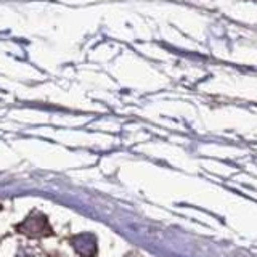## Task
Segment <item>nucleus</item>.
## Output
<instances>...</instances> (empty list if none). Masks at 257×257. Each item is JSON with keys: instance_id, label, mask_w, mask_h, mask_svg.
Instances as JSON below:
<instances>
[{"instance_id": "nucleus-2", "label": "nucleus", "mask_w": 257, "mask_h": 257, "mask_svg": "<svg viewBox=\"0 0 257 257\" xmlns=\"http://www.w3.org/2000/svg\"><path fill=\"white\" fill-rule=\"evenodd\" d=\"M72 246H74L76 252L82 257H95L98 252V246H96V238L90 233H82L72 238Z\"/></svg>"}, {"instance_id": "nucleus-1", "label": "nucleus", "mask_w": 257, "mask_h": 257, "mask_svg": "<svg viewBox=\"0 0 257 257\" xmlns=\"http://www.w3.org/2000/svg\"><path fill=\"white\" fill-rule=\"evenodd\" d=\"M20 230L28 236H44L47 233H50V227H48L47 219L44 215H31L26 220L20 225Z\"/></svg>"}]
</instances>
